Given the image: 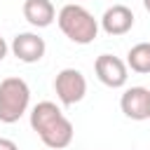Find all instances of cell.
<instances>
[{
  "instance_id": "1",
  "label": "cell",
  "mask_w": 150,
  "mask_h": 150,
  "mask_svg": "<svg viewBox=\"0 0 150 150\" xmlns=\"http://www.w3.org/2000/svg\"><path fill=\"white\" fill-rule=\"evenodd\" d=\"M30 115V129L40 136V141L49 150H63L73 143L75 129L73 122L61 112V108L52 101H40L33 105Z\"/></svg>"
},
{
  "instance_id": "2",
  "label": "cell",
  "mask_w": 150,
  "mask_h": 150,
  "mask_svg": "<svg viewBox=\"0 0 150 150\" xmlns=\"http://www.w3.org/2000/svg\"><path fill=\"white\" fill-rule=\"evenodd\" d=\"M56 23H59L61 33L70 42H75V45H89V42H94L96 35H98V28H101L98 19H94V14L87 7L77 5V2L63 5L59 9V14H56Z\"/></svg>"
},
{
  "instance_id": "3",
  "label": "cell",
  "mask_w": 150,
  "mask_h": 150,
  "mask_svg": "<svg viewBox=\"0 0 150 150\" xmlns=\"http://www.w3.org/2000/svg\"><path fill=\"white\" fill-rule=\"evenodd\" d=\"M30 105V87L21 77H5L0 82V122H19Z\"/></svg>"
},
{
  "instance_id": "4",
  "label": "cell",
  "mask_w": 150,
  "mask_h": 150,
  "mask_svg": "<svg viewBox=\"0 0 150 150\" xmlns=\"http://www.w3.org/2000/svg\"><path fill=\"white\" fill-rule=\"evenodd\" d=\"M54 91L63 105H75L87 94V77L77 68H63L54 77Z\"/></svg>"
},
{
  "instance_id": "5",
  "label": "cell",
  "mask_w": 150,
  "mask_h": 150,
  "mask_svg": "<svg viewBox=\"0 0 150 150\" xmlns=\"http://www.w3.org/2000/svg\"><path fill=\"white\" fill-rule=\"evenodd\" d=\"M94 73L98 77L101 84L110 87V89H122L129 80V66L127 61H122L120 56L112 54H101L94 61Z\"/></svg>"
},
{
  "instance_id": "6",
  "label": "cell",
  "mask_w": 150,
  "mask_h": 150,
  "mask_svg": "<svg viewBox=\"0 0 150 150\" xmlns=\"http://www.w3.org/2000/svg\"><path fill=\"white\" fill-rule=\"evenodd\" d=\"M120 108L134 122L150 120V89H145V87H129V89H124V94L120 98Z\"/></svg>"
},
{
  "instance_id": "7",
  "label": "cell",
  "mask_w": 150,
  "mask_h": 150,
  "mask_svg": "<svg viewBox=\"0 0 150 150\" xmlns=\"http://www.w3.org/2000/svg\"><path fill=\"white\" fill-rule=\"evenodd\" d=\"M9 49H12V54H14L19 61H23V63H38V61L45 56L47 45H45V40H42L38 33H30V30H28V33L14 35Z\"/></svg>"
},
{
  "instance_id": "8",
  "label": "cell",
  "mask_w": 150,
  "mask_h": 150,
  "mask_svg": "<svg viewBox=\"0 0 150 150\" xmlns=\"http://www.w3.org/2000/svg\"><path fill=\"white\" fill-rule=\"evenodd\" d=\"M134 12L127 5H112L101 16V28L108 35H124L134 28Z\"/></svg>"
},
{
  "instance_id": "9",
  "label": "cell",
  "mask_w": 150,
  "mask_h": 150,
  "mask_svg": "<svg viewBox=\"0 0 150 150\" xmlns=\"http://www.w3.org/2000/svg\"><path fill=\"white\" fill-rule=\"evenodd\" d=\"M23 19L35 28H47L56 19V9L52 0H26L23 2Z\"/></svg>"
},
{
  "instance_id": "10",
  "label": "cell",
  "mask_w": 150,
  "mask_h": 150,
  "mask_svg": "<svg viewBox=\"0 0 150 150\" xmlns=\"http://www.w3.org/2000/svg\"><path fill=\"white\" fill-rule=\"evenodd\" d=\"M127 66L134 73H150V42H138L127 52Z\"/></svg>"
},
{
  "instance_id": "11",
  "label": "cell",
  "mask_w": 150,
  "mask_h": 150,
  "mask_svg": "<svg viewBox=\"0 0 150 150\" xmlns=\"http://www.w3.org/2000/svg\"><path fill=\"white\" fill-rule=\"evenodd\" d=\"M0 150H19V145H16L12 138H2V136H0Z\"/></svg>"
},
{
  "instance_id": "12",
  "label": "cell",
  "mask_w": 150,
  "mask_h": 150,
  "mask_svg": "<svg viewBox=\"0 0 150 150\" xmlns=\"http://www.w3.org/2000/svg\"><path fill=\"white\" fill-rule=\"evenodd\" d=\"M7 52H9V45L5 42V38H0V61L7 56Z\"/></svg>"
},
{
  "instance_id": "13",
  "label": "cell",
  "mask_w": 150,
  "mask_h": 150,
  "mask_svg": "<svg viewBox=\"0 0 150 150\" xmlns=\"http://www.w3.org/2000/svg\"><path fill=\"white\" fill-rule=\"evenodd\" d=\"M143 7H145V12H150V0H143Z\"/></svg>"
}]
</instances>
